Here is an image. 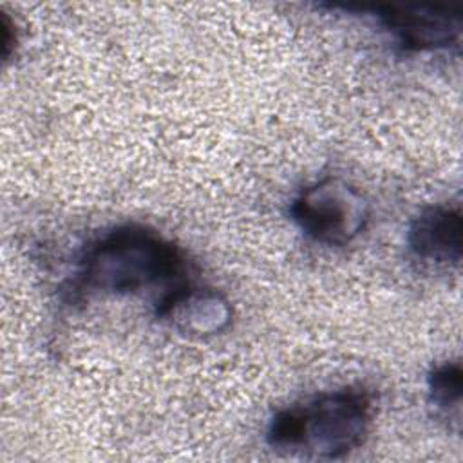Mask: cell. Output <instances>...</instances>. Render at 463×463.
Segmentation results:
<instances>
[{
  "label": "cell",
  "mask_w": 463,
  "mask_h": 463,
  "mask_svg": "<svg viewBox=\"0 0 463 463\" xmlns=\"http://www.w3.org/2000/svg\"><path fill=\"white\" fill-rule=\"evenodd\" d=\"M186 273V253L172 239L148 224L123 222L101 232L81 250L72 275L63 282L61 298L83 304L96 297L152 289L166 293L188 280Z\"/></svg>",
  "instance_id": "cell-1"
},
{
  "label": "cell",
  "mask_w": 463,
  "mask_h": 463,
  "mask_svg": "<svg viewBox=\"0 0 463 463\" xmlns=\"http://www.w3.org/2000/svg\"><path fill=\"white\" fill-rule=\"evenodd\" d=\"M373 418V396L364 387L324 391L277 411L266 443L286 456L342 459L365 443Z\"/></svg>",
  "instance_id": "cell-2"
},
{
  "label": "cell",
  "mask_w": 463,
  "mask_h": 463,
  "mask_svg": "<svg viewBox=\"0 0 463 463\" xmlns=\"http://www.w3.org/2000/svg\"><path fill=\"white\" fill-rule=\"evenodd\" d=\"M289 215L311 241L324 246H347L367 228L371 204L349 181L326 175L300 188L289 204Z\"/></svg>",
  "instance_id": "cell-3"
},
{
  "label": "cell",
  "mask_w": 463,
  "mask_h": 463,
  "mask_svg": "<svg viewBox=\"0 0 463 463\" xmlns=\"http://www.w3.org/2000/svg\"><path fill=\"white\" fill-rule=\"evenodd\" d=\"M374 16L403 52L459 49L461 14L445 5H353Z\"/></svg>",
  "instance_id": "cell-4"
},
{
  "label": "cell",
  "mask_w": 463,
  "mask_h": 463,
  "mask_svg": "<svg viewBox=\"0 0 463 463\" xmlns=\"http://www.w3.org/2000/svg\"><path fill=\"white\" fill-rule=\"evenodd\" d=\"M154 311L174 331L195 340L222 335L233 320V306L222 291L190 279L163 293Z\"/></svg>",
  "instance_id": "cell-5"
},
{
  "label": "cell",
  "mask_w": 463,
  "mask_h": 463,
  "mask_svg": "<svg viewBox=\"0 0 463 463\" xmlns=\"http://www.w3.org/2000/svg\"><path fill=\"white\" fill-rule=\"evenodd\" d=\"M461 232L459 204L438 203L421 208L411 219L405 242L412 257L425 264L458 268L461 262Z\"/></svg>",
  "instance_id": "cell-6"
},
{
  "label": "cell",
  "mask_w": 463,
  "mask_h": 463,
  "mask_svg": "<svg viewBox=\"0 0 463 463\" xmlns=\"http://www.w3.org/2000/svg\"><path fill=\"white\" fill-rule=\"evenodd\" d=\"M463 394V371L458 360H447L430 369L427 376V396L430 407L443 420H454L459 427Z\"/></svg>",
  "instance_id": "cell-7"
}]
</instances>
